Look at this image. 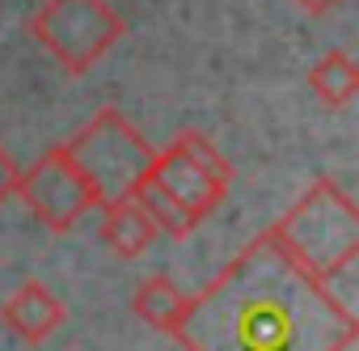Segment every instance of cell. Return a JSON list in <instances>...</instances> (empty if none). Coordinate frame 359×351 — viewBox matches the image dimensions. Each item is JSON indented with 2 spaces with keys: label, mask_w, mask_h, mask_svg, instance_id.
Returning a JSON list of instances; mask_svg holds the SVG:
<instances>
[{
  "label": "cell",
  "mask_w": 359,
  "mask_h": 351,
  "mask_svg": "<svg viewBox=\"0 0 359 351\" xmlns=\"http://www.w3.org/2000/svg\"><path fill=\"white\" fill-rule=\"evenodd\" d=\"M279 250L317 284L334 288L359 258V212L334 178H313V187L266 229Z\"/></svg>",
  "instance_id": "cell-3"
},
{
  "label": "cell",
  "mask_w": 359,
  "mask_h": 351,
  "mask_svg": "<svg viewBox=\"0 0 359 351\" xmlns=\"http://www.w3.org/2000/svg\"><path fill=\"white\" fill-rule=\"evenodd\" d=\"M182 351H351L359 317L258 233L199 296L173 334Z\"/></svg>",
  "instance_id": "cell-1"
},
{
  "label": "cell",
  "mask_w": 359,
  "mask_h": 351,
  "mask_svg": "<svg viewBox=\"0 0 359 351\" xmlns=\"http://www.w3.org/2000/svg\"><path fill=\"white\" fill-rule=\"evenodd\" d=\"M68 309L64 300L43 284V279H26L5 305H0V322L9 326L13 338H22L26 347H43L60 326H64Z\"/></svg>",
  "instance_id": "cell-7"
},
{
  "label": "cell",
  "mask_w": 359,
  "mask_h": 351,
  "mask_svg": "<svg viewBox=\"0 0 359 351\" xmlns=\"http://www.w3.org/2000/svg\"><path fill=\"white\" fill-rule=\"evenodd\" d=\"M13 199H22L26 212L43 229H51V233H72L89 212H97L106 204L102 191L93 187V178L76 165V157L68 152V140L51 144L30 169L18 173Z\"/></svg>",
  "instance_id": "cell-5"
},
{
  "label": "cell",
  "mask_w": 359,
  "mask_h": 351,
  "mask_svg": "<svg viewBox=\"0 0 359 351\" xmlns=\"http://www.w3.org/2000/svg\"><path fill=\"white\" fill-rule=\"evenodd\" d=\"M309 89L325 110H346L359 98V64L351 51L334 47L309 68Z\"/></svg>",
  "instance_id": "cell-10"
},
{
  "label": "cell",
  "mask_w": 359,
  "mask_h": 351,
  "mask_svg": "<svg viewBox=\"0 0 359 351\" xmlns=\"http://www.w3.org/2000/svg\"><path fill=\"white\" fill-rule=\"evenodd\" d=\"M292 5L300 9V13H309V18H325V13H334L342 0H292Z\"/></svg>",
  "instance_id": "cell-12"
},
{
  "label": "cell",
  "mask_w": 359,
  "mask_h": 351,
  "mask_svg": "<svg viewBox=\"0 0 359 351\" xmlns=\"http://www.w3.org/2000/svg\"><path fill=\"white\" fill-rule=\"evenodd\" d=\"M68 152L76 157V165L93 178V187L102 191V199L127 195L131 183L144 173V165L152 161V144L123 119L118 106H102L68 140Z\"/></svg>",
  "instance_id": "cell-6"
},
{
  "label": "cell",
  "mask_w": 359,
  "mask_h": 351,
  "mask_svg": "<svg viewBox=\"0 0 359 351\" xmlns=\"http://www.w3.org/2000/svg\"><path fill=\"white\" fill-rule=\"evenodd\" d=\"M26 30L68 77H85L114 51L127 22L110 9V0H43Z\"/></svg>",
  "instance_id": "cell-4"
},
{
  "label": "cell",
  "mask_w": 359,
  "mask_h": 351,
  "mask_svg": "<svg viewBox=\"0 0 359 351\" xmlns=\"http://www.w3.org/2000/svg\"><path fill=\"white\" fill-rule=\"evenodd\" d=\"M18 161L5 152V148H0V208H5V199H13V187H18Z\"/></svg>",
  "instance_id": "cell-11"
},
{
  "label": "cell",
  "mask_w": 359,
  "mask_h": 351,
  "mask_svg": "<svg viewBox=\"0 0 359 351\" xmlns=\"http://www.w3.org/2000/svg\"><path fill=\"white\" fill-rule=\"evenodd\" d=\"M233 187V165L220 157V148L199 135L182 131L173 144L152 148V161L131 183V199L152 216V225L165 237H191L208 216L220 212Z\"/></svg>",
  "instance_id": "cell-2"
},
{
  "label": "cell",
  "mask_w": 359,
  "mask_h": 351,
  "mask_svg": "<svg viewBox=\"0 0 359 351\" xmlns=\"http://www.w3.org/2000/svg\"><path fill=\"white\" fill-rule=\"evenodd\" d=\"M131 309H135V317L144 326H152V330L173 338L177 326H182V317H187V309H191V292L177 284L173 275H152V279H144L135 288Z\"/></svg>",
  "instance_id": "cell-9"
},
{
  "label": "cell",
  "mask_w": 359,
  "mask_h": 351,
  "mask_svg": "<svg viewBox=\"0 0 359 351\" xmlns=\"http://www.w3.org/2000/svg\"><path fill=\"white\" fill-rule=\"evenodd\" d=\"M97 212H102V241H106L118 258H140V254L161 237V229L152 225V216H148L131 195L106 199Z\"/></svg>",
  "instance_id": "cell-8"
}]
</instances>
